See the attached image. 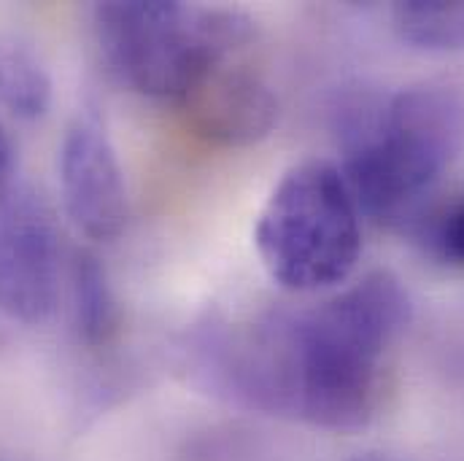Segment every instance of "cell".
I'll list each match as a JSON object with an SVG mask.
<instances>
[{
  "label": "cell",
  "instance_id": "6",
  "mask_svg": "<svg viewBox=\"0 0 464 461\" xmlns=\"http://www.w3.org/2000/svg\"><path fill=\"white\" fill-rule=\"evenodd\" d=\"M60 189L71 222L92 240H114L127 225V187L103 124L79 116L60 146Z\"/></svg>",
  "mask_w": 464,
  "mask_h": 461
},
{
  "label": "cell",
  "instance_id": "11",
  "mask_svg": "<svg viewBox=\"0 0 464 461\" xmlns=\"http://www.w3.org/2000/svg\"><path fill=\"white\" fill-rule=\"evenodd\" d=\"M11 162H14V154H11V140L8 135L3 132L0 127V192L5 189L8 184V176H11Z\"/></svg>",
  "mask_w": 464,
  "mask_h": 461
},
{
  "label": "cell",
  "instance_id": "5",
  "mask_svg": "<svg viewBox=\"0 0 464 461\" xmlns=\"http://www.w3.org/2000/svg\"><path fill=\"white\" fill-rule=\"evenodd\" d=\"M246 52L214 62L179 101L189 130L217 146L259 143L278 121V98L243 60Z\"/></svg>",
  "mask_w": 464,
  "mask_h": 461
},
{
  "label": "cell",
  "instance_id": "2",
  "mask_svg": "<svg viewBox=\"0 0 464 461\" xmlns=\"http://www.w3.org/2000/svg\"><path fill=\"white\" fill-rule=\"evenodd\" d=\"M462 151L464 82L427 79L351 111L341 173L356 206L381 222H397Z\"/></svg>",
  "mask_w": 464,
  "mask_h": 461
},
{
  "label": "cell",
  "instance_id": "7",
  "mask_svg": "<svg viewBox=\"0 0 464 461\" xmlns=\"http://www.w3.org/2000/svg\"><path fill=\"white\" fill-rule=\"evenodd\" d=\"M57 300V237L33 206L0 216V311L24 324L44 322Z\"/></svg>",
  "mask_w": 464,
  "mask_h": 461
},
{
  "label": "cell",
  "instance_id": "8",
  "mask_svg": "<svg viewBox=\"0 0 464 461\" xmlns=\"http://www.w3.org/2000/svg\"><path fill=\"white\" fill-rule=\"evenodd\" d=\"M0 106L19 119H38L52 106V76L19 35H0Z\"/></svg>",
  "mask_w": 464,
  "mask_h": 461
},
{
  "label": "cell",
  "instance_id": "1",
  "mask_svg": "<svg viewBox=\"0 0 464 461\" xmlns=\"http://www.w3.org/2000/svg\"><path fill=\"white\" fill-rule=\"evenodd\" d=\"M408 322V292L378 270L316 308L267 316L227 338L217 372L251 408L359 429L378 408L386 353Z\"/></svg>",
  "mask_w": 464,
  "mask_h": 461
},
{
  "label": "cell",
  "instance_id": "4",
  "mask_svg": "<svg viewBox=\"0 0 464 461\" xmlns=\"http://www.w3.org/2000/svg\"><path fill=\"white\" fill-rule=\"evenodd\" d=\"M254 245L267 275L286 292L343 283L362 251L359 206L343 173L324 159L289 168L259 211Z\"/></svg>",
  "mask_w": 464,
  "mask_h": 461
},
{
  "label": "cell",
  "instance_id": "3",
  "mask_svg": "<svg viewBox=\"0 0 464 461\" xmlns=\"http://www.w3.org/2000/svg\"><path fill=\"white\" fill-rule=\"evenodd\" d=\"M95 33L116 79L146 95L179 103L222 57L251 49L254 22L227 8L181 3H101Z\"/></svg>",
  "mask_w": 464,
  "mask_h": 461
},
{
  "label": "cell",
  "instance_id": "9",
  "mask_svg": "<svg viewBox=\"0 0 464 461\" xmlns=\"http://www.w3.org/2000/svg\"><path fill=\"white\" fill-rule=\"evenodd\" d=\"M73 311L76 330L87 346L101 348L114 341L119 330V308L106 267L92 254H79L73 264Z\"/></svg>",
  "mask_w": 464,
  "mask_h": 461
},
{
  "label": "cell",
  "instance_id": "10",
  "mask_svg": "<svg viewBox=\"0 0 464 461\" xmlns=\"http://www.w3.org/2000/svg\"><path fill=\"white\" fill-rule=\"evenodd\" d=\"M435 243L451 262L464 267V195L440 219V225L435 230Z\"/></svg>",
  "mask_w": 464,
  "mask_h": 461
}]
</instances>
